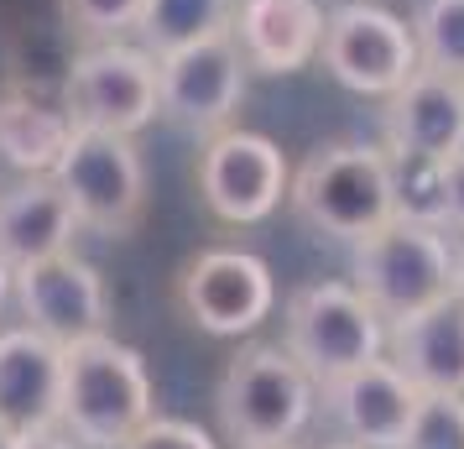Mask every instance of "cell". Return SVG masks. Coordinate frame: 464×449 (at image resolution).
Instances as JSON below:
<instances>
[{"mask_svg":"<svg viewBox=\"0 0 464 449\" xmlns=\"http://www.w3.org/2000/svg\"><path fill=\"white\" fill-rule=\"evenodd\" d=\"M151 376L141 350L115 335L63 345V434L84 449H126L151 424Z\"/></svg>","mask_w":464,"mask_h":449,"instance_id":"1","label":"cell"},{"mask_svg":"<svg viewBox=\"0 0 464 449\" xmlns=\"http://www.w3.org/2000/svg\"><path fill=\"white\" fill-rule=\"evenodd\" d=\"M293 204L318 236L334 240H365L386 220H397V172L392 151L365 147V142H329L303 157L293 172Z\"/></svg>","mask_w":464,"mask_h":449,"instance_id":"2","label":"cell"},{"mask_svg":"<svg viewBox=\"0 0 464 449\" xmlns=\"http://www.w3.org/2000/svg\"><path fill=\"white\" fill-rule=\"evenodd\" d=\"M464 251L449 240V225L428 220H386L376 236L355 240V288L376 303L386 324L412 319L459 293Z\"/></svg>","mask_w":464,"mask_h":449,"instance_id":"3","label":"cell"},{"mask_svg":"<svg viewBox=\"0 0 464 449\" xmlns=\"http://www.w3.org/2000/svg\"><path fill=\"white\" fill-rule=\"evenodd\" d=\"M314 403L318 382L287 356V345H251L230 356L214 386L219 424L240 449L293 444L314 418Z\"/></svg>","mask_w":464,"mask_h":449,"instance_id":"4","label":"cell"},{"mask_svg":"<svg viewBox=\"0 0 464 449\" xmlns=\"http://www.w3.org/2000/svg\"><path fill=\"white\" fill-rule=\"evenodd\" d=\"M282 345L324 386L386 356V319L355 282H303L282 308Z\"/></svg>","mask_w":464,"mask_h":449,"instance_id":"5","label":"cell"},{"mask_svg":"<svg viewBox=\"0 0 464 449\" xmlns=\"http://www.w3.org/2000/svg\"><path fill=\"white\" fill-rule=\"evenodd\" d=\"M53 178L73 199L79 225L100 230L110 240L130 236L141 225V214H147V168H141L136 142L121 136V131L73 126Z\"/></svg>","mask_w":464,"mask_h":449,"instance_id":"6","label":"cell"},{"mask_svg":"<svg viewBox=\"0 0 464 449\" xmlns=\"http://www.w3.org/2000/svg\"><path fill=\"white\" fill-rule=\"evenodd\" d=\"M318 63L329 68L334 84L386 100L418 73L422 58H418V37L401 16L381 11L371 0H350V5H334L324 16Z\"/></svg>","mask_w":464,"mask_h":449,"instance_id":"7","label":"cell"},{"mask_svg":"<svg viewBox=\"0 0 464 449\" xmlns=\"http://www.w3.org/2000/svg\"><path fill=\"white\" fill-rule=\"evenodd\" d=\"M68 115L73 126L121 131L136 136L162 115V84H157V53L130 43H89L68 68Z\"/></svg>","mask_w":464,"mask_h":449,"instance_id":"8","label":"cell"},{"mask_svg":"<svg viewBox=\"0 0 464 449\" xmlns=\"http://www.w3.org/2000/svg\"><path fill=\"white\" fill-rule=\"evenodd\" d=\"M198 199L214 220L225 225H261L272 220L276 204L293 189V172H287V157L272 136L261 131H219V136H204L198 147Z\"/></svg>","mask_w":464,"mask_h":449,"instance_id":"9","label":"cell"},{"mask_svg":"<svg viewBox=\"0 0 464 449\" xmlns=\"http://www.w3.org/2000/svg\"><path fill=\"white\" fill-rule=\"evenodd\" d=\"M172 298L183 308V319L204 335L219 340H240L272 319L276 303V282L272 267L251 251H198V257L178 272Z\"/></svg>","mask_w":464,"mask_h":449,"instance_id":"10","label":"cell"},{"mask_svg":"<svg viewBox=\"0 0 464 449\" xmlns=\"http://www.w3.org/2000/svg\"><path fill=\"white\" fill-rule=\"evenodd\" d=\"M246 58L230 32L204 37L193 47L157 58V84H162V121H172L188 136H219L230 131L235 110L246 100Z\"/></svg>","mask_w":464,"mask_h":449,"instance_id":"11","label":"cell"},{"mask_svg":"<svg viewBox=\"0 0 464 449\" xmlns=\"http://www.w3.org/2000/svg\"><path fill=\"white\" fill-rule=\"evenodd\" d=\"M16 303H22V319L58 345L89 340V335L110 329L105 278L73 251L16 267Z\"/></svg>","mask_w":464,"mask_h":449,"instance_id":"12","label":"cell"},{"mask_svg":"<svg viewBox=\"0 0 464 449\" xmlns=\"http://www.w3.org/2000/svg\"><path fill=\"white\" fill-rule=\"evenodd\" d=\"M318 392H324V413L339 424V434L365 449H397L422 403V392L407 382V371L392 356L355 366L334 382H324Z\"/></svg>","mask_w":464,"mask_h":449,"instance_id":"13","label":"cell"},{"mask_svg":"<svg viewBox=\"0 0 464 449\" xmlns=\"http://www.w3.org/2000/svg\"><path fill=\"white\" fill-rule=\"evenodd\" d=\"M0 424L16 439L63 424V345L32 324L0 329Z\"/></svg>","mask_w":464,"mask_h":449,"instance_id":"14","label":"cell"},{"mask_svg":"<svg viewBox=\"0 0 464 449\" xmlns=\"http://www.w3.org/2000/svg\"><path fill=\"white\" fill-rule=\"evenodd\" d=\"M386 151L392 157H418L443 162L464 151V84L433 68H418L397 94H386Z\"/></svg>","mask_w":464,"mask_h":449,"instance_id":"15","label":"cell"},{"mask_svg":"<svg viewBox=\"0 0 464 449\" xmlns=\"http://www.w3.org/2000/svg\"><path fill=\"white\" fill-rule=\"evenodd\" d=\"M324 5L318 0H235L230 37L251 73H303L324 43Z\"/></svg>","mask_w":464,"mask_h":449,"instance_id":"16","label":"cell"},{"mask_svg":"<svg viewBox=\"0 0 464 449\" xmlns=\"http://www.w3.org/2000/svg\"><path fill=\"white\" fill-rule=\"evenodd\" d=\"M79 230L84 225L73 214V199L63 193V183L53 172H26L16 189L0 193V251H5L11 267L73 251Z\"/></svg>","mask_w":464,"mask_h":449,"instance_id":"17","label":"cell"},{"mask_svg":"<svg viewBox=\"0 0 464 449\" xmlns=\"http://www.w3.org/2000/svg\"><path fill=\"white\" fill-rule=\"evenodd\" d=\"M386 356L407 371L418 392H459L464 397V293L422 308L386 329Z\"/></svg>","mask_w":464,"mask_h":449,"instance_id":"18","label":"cell"},{"mask_svg":"<svg viewBox=\"0 0 464 449\" xmlns=\"http://www.w3.org/2000/svg\"><path fill=\"white\" fill-rule=\"evenodd\" d=\"M73 136L68 110H47L32 94L5 89L0 94V162L16 172H53Z\"/></svg>","mask_w":464,"mask_h":449,"instance_id":"19","label":"cell"},{"mask_svg":"<svg viewBox=\"0 0 464 449\" xmlns=\"http://www.w3.org/2000/svg\"><path fill=\"white\" fill-rule=\"evenodd\" d=\"M230 16H235V0H147L141 5V43L147 53H178V47H193L204 37H219L230 32Z\"/></svg>","mask_w":464,"mask_h":449,"instance_id":"20","label":"cell"},{"mask_svg":"<svg viewBox=\"0 0 464 449\" xmlns=\"http://www.w3.org/2000/svg\"><path fill=\"white\" fill-rule=\"evenodd\" d=\"M412 37L422 68L464 84V0H422L412 16Z\"/></svg>","mask_w":464,"mask_h":449,"instance_id":"21","label":"cell"},{"mask_svg":"<svg viewBox=\"0 0 464 449\" xmlns=\"http://www.w3.org/2000/svg\"><path fill=\"white\" fill-rule=\"evenodd\" d=\"M397 449H464V397L459 392H422L418 413Z\"/></svg>","mask_w":464,"mask_h":449,"instance_id":"22","label":"cell"},{"mask_svg":"<svg viewBox=\"0 0 464 449\" xmlns=\"http://www.w3.org/2000/svg\"><path fill=\"white\" fill-rule=\"evenodd\" d=\"M58 5H63L68 32H79L84 43H115L121 32L141 22L147 0H58Z\"/></svg>","mask_w":464,"mask_h":449,"instance_id":"23","label":"cell"},{"mask_svg":"<svg viewBox=\"0 0 464 449\" xmlns=\"http://www.w3.org/2000/svg\"><path fill=\"white\" fill-rule=\"evenodd\" d=\"M126 449H219V444H214L198 424H183V418H151Z\"/></svg>","mask_w":464,"mask_h":449,"instance_id":"24","label":"cell"},{"mask_svg":"<svg viewBox=\"0 0 464 449\" xmlns=\"http://www.w3.org/2000/svg\"><path fill=\"white\" fill-rule=\"evenodd\" d=\"M443 225L464 240V151L443 157Z\"/></svg>","mask_w":464,"mask_h":449,"instance_id":"25","label":"cell"},{"mask_svg":"<svg viewBox=\"0 0 464 449\" xmlns=\"http://www.w3.org/2000/svg\"><path fill=\"white\" fill-rule=\"evenodd\" d=\"M22 449H84L79 439H68L63 428H43V434H26Z\"/></svg>","mask_w":464,"mask_h":449,"instance_id":"26","label":"cell"},{"mask_svg":"<svg viewBox=\"0 0 464 449\" xmlns=\"http://www.w3.org/2000/svg\"><path fill=\"white\" fill-rule=\"evenodd\" d=\"M16 293V267L5 261V251H0V308H5V298Z\"/></svg>","mask_w":464,"mask_h":449,"instance_id":"27","label":"cell"},{"mask_svg":"<svg viewBox=\"0 0 464 449\" xmlns=\"http://www.w3.org/2000/svg\"><path fill=\"white\" fill-rule=\"evenodd\" d=\"M0 449H22V439H16V434H11L5 424H0Z\"/></svg>","mask_w":464,"mask_h":449,"instance_id":"28","label":"cell"},{"mask_svg":"<svg viewBox=\"0 0 464 449\" xmlns=\"http://www.w3.org/2000/svg\"><path fill=\"white\" fill-rule=\"evenodd\" d=\"M324 449H365V444H350V439H344V444H324Z\"/></svg>","mask_w":464,"mask_h":449,"instance_id":"29","label":"cell"},{"mask_svg":"<svg viewBox=\"0 0 464 449\" xmlns=\"http://www.w3.org/2000/svg\"><path fill=\"white\" fill-rule=\"evenodd\" d=\"M256 449H293V444H256Z\"/></svg>","mask_w":464,"mask_h":449,"instance_id":"30","label":"cell"},{"mask_svg":"<svg viewBox=\"0 0 464 449\" xmlns=\"http://www.w3.org/2000/svg\"><path fill=\"white\" fill-rule=\"evenodd\" d=\"M459 293H464V267H459Z\"/></svg>","mask_w":464,"mask_h":449,"instance_id":"31","label":"cell"}]
</instances>
